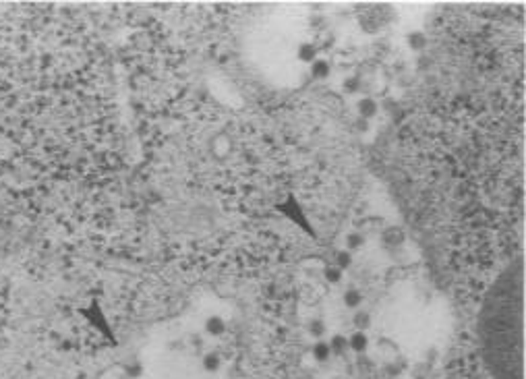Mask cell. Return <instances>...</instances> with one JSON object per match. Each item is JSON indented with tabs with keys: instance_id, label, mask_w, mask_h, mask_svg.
Returning a JSON list of instances; mask_svg holds the SVG:
<instances>
[{
	"instance_id": "cell-17",
	"label": "cell",
	"mask_w": 526,
	"mask_h": 379,
	"mask_svg": "<svg viewBox=\"0 0 526 379\" xmlns=\"http://www.w3.org/2000/svg\"><path fill=\"white\" fill-rule=\"evenodd\" d=\"M361 87V81L357 79V77H350V79H346L344 81V89L348 91V94H354V91H359Z\"/></svg>"
},
{
	"instance_id": "cell-3",
	"label": "cell",
	"mask_w": 526,
	"mask_h": 379,
	"mask_svg": "<svg viewBox=\"0 0 526 379\" xmlns=\"http://www.w3.org/2000/svg\"><path fill=\"white\" fill-rule=\"evenodd\" d=\"M296 54H298V60H300V63L311 65V63H315V58H317V48H315V44L305 42V44H300V46H298Z\"/></svg>"
},
{
	"instance_id": "cell-1",
	"label": "cell",
	"mask_w": 526,
	"mask_h": 379,
	"mask_svg": "<svg viewBox=\"0 0 526 379\" xmlns=\"http://www.w3.org/2000/svg\"><path fill=\"white\" fill-rule=\"evenodd\" d=\"M357 108H359L361 118H365V120L367 118H373V116L379 112V106H377V102H375L373 98H361Z\"/></svg>"
},
{
	"instance_id": "cell-15",
	"label": "cell",
	"mask_w": 526,
	"mask_h": 379,
	"mask_svg": "<svg viewBox=\"0 0 526 379\" xmlns=\"http://www.w3.org/2000/svg\"><path fill=\"white\" fill-rule=\"evenodd\" d=\"M203 367L207 371H218L220 369V357L215 352H210V354H205L203 357Z\"/></svg>"
},
{
	"instance_id": "cell-8",
	"label": "cell",
	"mask_w": 526,
	"mask_h": 379,
	"mask_svg": "<svg viewBox=\"0 0 526 379\" xmlns=\"http://www.w3.org/2000/svg\"><path fill=\"white\" fill-rule=\"evenodd\" d=\"M362 303V295L359 290H346L344 292V305L348 309H359Z\"/></svg>"
},
{
	"instance_id": "cell-5",
	"label": "cell",
	"mask_w": 526,
	"mask_h": 379,
	"mask_svg": "<svg viewBox=\"0 0 526 379\" xmlns=\"http://www.w3.org/2000/svg\"><path fill=\"white\" fill-rule=\"evenodd\" d=\"M329 350H331V354H344L346 350H348V338L346 336H342V334H336V336H331V340H329Z\"/></svg>"
},
{
	"instance_id": "cell-10",
	"label": "cell",
	"mask_w": 526,
	"mask_h": 379,
	"mask_svg": "<svg viewBox=\"0 0 526 379\" xmlns=\"http://www.w3.org/2000/svg\"><path fill=\"white\" fill-rule=\"evenodd\" d=\"M383 241L388 243V245H394L396 247L398 243L404 241V232H402L400 228H388L383 232Z\"/></svg>"
},
{
	"instance_id": "cell-7",
	"label": "cell",
	"mask_w": 526,
	"mask_h": 379,
	"mask_svg": "<svg viewBox=\"0 0 526 379\" xmlns=\"http://www.w3.org/2000/svg\"><path fill=\"white\" fill-rule=\"evenodd\" d=\"M313 357L315 361H319V363H326L329 357H331V350H329V344L328 342H317L313 346Z\"/></svg>"
},
{
	"instance_id": "cell-12",
	"label": "cell",
	"mask_w": 526,
	"mask_h": 379,
	"mask_svg": "<svg viewBox=\"0 0 526 379\" xmlns=\"http://www.w3.org/2000/svg\"><path fill=\"white\" fill-rule=\"evenodd\" d=\"M354 328H357V331H365L369 326H371V315L367 311H357L354 313Z\"/></svg>"
},
{
	"instance_id": "cell-2",
	"label": "cell",
	"mask_w": 526,
	"mask_h": 379,
	"mask_svg": "<svg viewBox=\"0 0 526 379\" xmlns=\"http://www.w3.org/2000/svg\"><path fill=\"white\" fill-rule=\"evenodd\" d=\"M367 346H369V338H367L365 331H354V334L348 338V348L354 350V352H359V354L365 352Z\"/></svg>"
},
{
	"instance_id": "cell-16",
	"label": "cell",
	"mask_w": 526,
	"mask_h": 379,
	"mask_svg": "<svg viewBox=\"0 0 526 379\" xmlns=\"http://www.w3.org/2000/svg\"><path fill=\"white\" fill-rule=\"evenodd\" d=\"M309 331H311L313 336H317V338H319V336H323V334H326V323L317 319V321H313L311 326H309Z\"/></svg>"
},
{
	"instance_id": "cell-4",
	"label": "cell",
	"mask_w": 526,
	"mask_h": 379,
	"mask_svg": "<svg viewBox=\"0 0 526 379\" xmlns=\"http://www.w3.org/2000/svg\"><path fill=\"white\" fill-rule=\"evenodd\" d=\"M331 73V66L328 60H323V58H315V63H311V75L315 77V79H328Z\"/></svg>"
},
{
	"instance_id": "cell-6",
	"label": "cell",
	"mask_w": 526,
	"mask_h": 379,
	"mask_svg": "<svg viewBox=\"0 0 526 379\" xmlns=\"http://www.w3.org/2000/svg\"><path fill=\"white\" fill-rule=\"evenodd\" d=\"M205 330H207V334H212V336H220V334H224V330H226V323H224L222 317L214 315L205 321Z\"/></svg>"
},
{
	"instance_id": "cell-11",
	"label": "cell",
	"mask_w": 526,
	"mask_h": 379,
	"mask_svg": "<svg viewBox=\"0 0 526 379\" xmlns=\"http://www.w3.org/2000/svg\"><path fill=\"white\" fill-rule=\"evenodd\" d=\"M408 46H411L412 50H423L425 46H427V35L423 32H412L408 35Z\"/></svg>"
},
{
	"instance_id": "cell-9",
	"label": "cell",
	"mask_w": 526,
	"mask_h": 379,
	"mask_svg": "<svg viewBox=\"0 0 526 379\" xmlns=\"http://www.w3.org/2000/svg\"><path fill=\"white\" fill-rule=\"evenodd\" d=\"M323 276H326V280L331 282V284H338L340 280H342V276H344V269H340L338 265H326V269H323Z\"/></svg>"
},
{
	"instance_id": "cell-14",
	"label": "cell",
	"mask_w": 526,
	"mask_h": 379,
	"mask_svg": "<svg viewBox=\"0 0 526 379\" xmlns=\"http://www.w3.org/2000/svg\"><path fill=\"white\" fill-rule=\"evenodd\" d=\"M352 264V255H350V251L348 249H344V251H338L336 253V261H334V265H338L340 269H346L348 265Z\"/></svg>"
},
{
	"instance_id": "cell-13",
	"label": "cell",
	"mask_w": 526,
	"mask_h": 379,
	"mask_svg": "<svg viewBox=\"0 0 526 379\" xmlns=\"http://www.w3.org/2000/svg\"><path fill=\"white\" fill-rule=\"evenodd\" d=\"M365 245V236L361 232H348L346 234V247L348 249H361Z\"/></svg>"
}]
</instances>
